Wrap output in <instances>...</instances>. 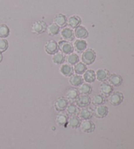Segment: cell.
<instances>
[{
  "label": "cell",
  "mask_w": 134,
  "mask_h": 149,
  "mask_svg": "<svg viewBox=\"0 0 134 149\" xmlns=\"http://www.w3.org/2000/svg\"><path fill=\"white\" fill-rule=\"evenodd\" d=\"M108 113L109 109L107 106L101 105H98L96 107L94 111V115L96 118H103L107 115Z\"/></svg>",
  "instance_id": "8992f818"
},
{
  "label": "cell",
  "mask_w": 134,
  "mask_h": 149,
  "mask_svg": "<svg viewBox=\"0 0 134 149\" xmlns=\"http://www.w3.org/2000/svg\"><path fill=\"white\" fill-rule=\"evenodd\" d=\"M45 50L47 54L53 55L58 51V45L54 40H49L45 45Z\"/></svg>",
  "instance_id": "277c9868"
},
{
  "label": "cell",
  "mask_w": 134,
  "mask_h": 149,
  "mask_svg": "<svg viewBox=\"0 0 134 149\" xmlns=\"http://www.w3.org/2000/svg\"><path fill=\"white\" fill-rule=\"evenodd\" d=\"M75 36L79 39H84L88 36V32L84 27L79 26L75 29L74 31Z\"/></svg>",
  "instance_id": "7c38bea8"
},
{
  "label": "cell",
  "mask_w": 134,
  "mask_h": 149,
  "mask_svg": "<svg viewBox=\"0 0 134 149\" xmlns=\"http://www.w3.org/2000/svg\"><path fill=\"white\" fill-rule=\"evenodd\" d=\"M58 45L59 50H60L61 52L63 53L64 54L68 55L73 52V46L69 41L63 40V41H60L59 42Z\"/></svg>",
  "instance_id": "3957f363"
},
{
  "label": "cell",
  "mask_w": 134,
  "mask_h": 149,
  "mask_svg": "<svg viewBox=\"0 0 134 149\" xmlns=\"http://www.w3.org/2000/svg\"><path fill=\"white\" fill-rule=\"evenodd\" d=\"M73 70H74V72L76 74H82L87 70V65H85L84 63L82 62H78L75 65Z\"/></svg>",
  "instance_id": "83f0119b"
},
{
  "label": "cell",
  "mask_w": 134,
  "mask_h": 149,
  "mask_svg": "<svg viewBox=\"0 0 134 149\" xmlns=\"http://www.w3.org/2000/svg\"><path fill=\"white\" fill-rule=\"evenodd\" d=\"M68 105V100L65 97H60L58 98L54 102L55 109L57 111H63L66 110L67 106Z\"/></svg>",
  "instance_id": "ba28073f"
},
{
  "label": "cell",
  "mask_w": 134,
  "mask_h": 149,
  "mask_svg": "<svg viewBox=\"0 0 134 149\" xmlns=\"http://www.w3.org/2000/svg\"><path fill=\"white\" fill-rule=\"evenodd\" d=\"M47 25L46 22L42 20H37L31 26V32L36 34V35H39L44 33L47 30Z\"/></svg>",
  "instance_id": "7a4b0ae2"
},
{
  "label": "cell",
  "mask_w": 134,
  "mask_h": 149,
  "mask_svg": "<svg viewBox=\"0 0 134 149\" xmlns=\"http://www.w3.org/2000/svg\"><path fill=\"white\" fill-rule=\"evenodd\" d=\"M56 121L59 126H65L68 122V116L65 113H60L56 116Z\"/></svg>",
  "instance_id": "7402d4cb"
},
{
  "label": "cell",
  "mask_w": 134,
  "mask_h": 149,
  "mask_svg": "<svg viewBox=\"0 0 134 149\" xmlns=\"http://www.w3.org/2000/svg\"><path fill=\"white\" fill-rule=\"evenodd\" d=\"M80 23H81V19L77 15L70 17L67 20V24L71 29H75L80 26Z\"/></svg>",
  "instance_id": "5bb4252c"
},
{
  "label": "cell",
  "mask_w": 134,
  "mask_h": 149,
  "mask_svg": "<svg viewBox=\"0 0 134 149\" xmlns=\"http://www.w3.org/2000/svg\"><path fill=\"white\" fill-rule=\"evenodd\" d=\"M2 60H3V56H2V54L0 53V63L2 62Z\"/></svg>",
  "instance_id": "836d02e7"
},
{
  "label": "cell",
  "mask_w": 134,
  "mask_h": 149,
  "mask_svg": "<svg viewBox=\"0 0 134 149\" xmlns=\"http://www.w3.org/2000/svg\"><path fill=\"white\" fill-rule=\"evenodd\" d=\"M82 77L78 74H73L71 76L69 77V82L71 85L73 86H79L83 83Z\"/></svg>",
  "instance_id": "9a60e30c"
},
{
  "label": "cell",
  "mask_w": 134,
  "mask_h": 149,
  "mask_svg": "<svg viewBox=\"0 0 134 149\" xmlns=\"http://www.w3.org/2000/svg\"><path fill=\"white\" fill-rule=\"evenodd\" d=\"M94 114L92 109L90 107H84L79 111V117L80 119L82 120H89L92 118Z\"/></svg>",
  "instance_id": "4fadbf2b"
},
{
  "label": "cell",
  "mask_w": 134,
  "mask_h": 149,
  "mask_svg": "<svg viewBox=\"0 0 134 149\" xmlns=\"http://www.w3.org/2000/svg\"><path fill=\"white\" fill-rule=\"evenodd\" d=\"M66 60L68 64L71 65H75L76 63L79 62V58L78 56V55L75 54V53L72 52L71 54H69L67 56Z\"/></svg>",
  "instance_id": "484cf974"
},
{
  "label": "cell",
  "mask_w": 134,
  "mask_h": 149,
  "mask_svg": "<svg viewBox=\"0 0 134 149\" xmlns=\"http://www.w3.org/2000/svg\"><path fill=\"white\" fill-rule=\"evenodd\" d=\"M9 47L8 41L5 39L0 38V53L2 54L3 52L6 51Z\"/></svg>",
  "instance_id": "d6a6232c"
},
{
  "label": "cell",
  "mask_w": 134,
  "mask_h": 149,
  "mask_svg": "<svg viewBox=\"0 0 134 149\" xmlns=\"http://www.w3.org/2000/svg\"><path fill=\"white\" fill-rule=\"evenodd\" d=\"M61 36L65 41H71L75 38L74 31L70 28H64L61 31Z\"/></svg>",
  "instance_id": "8fae6325"
},
{
  "label": "cell",
  "mask_w": 134,
  "mask_h": 149,
  "mask_svg": "<svg viewBox=\"0 0 134 149\" xmlns=\"http://www.w3.org/2000/svg\"><path fill=\"white\" fill-rule=\"evenodd\" d=\"M109 83L113 86H119L122 82V78L117 74H111L108 78Z\"/></svg>",
  "instance_id": "44dd1931"
},
{
  "label": "cell",
  "mask_w": 134,
  "mask_h": 149,
  "mask_svg": "<svg viewBox=\"0 0 134 149\" xmlns=\"http://www.w3.org/2000/svg\"><path fill=\"white\" fill-rule=\"evenodd\" d=\"M10 30L6 24H0V38L5 39L9 36Z\"/></svg>",
  "instance_id": "4dcf8cb0"
},
{
  "label": "cell",
  "mask_w": 134,
  "mask_h": 149,
  "mask_svg": "<svg viewBox=\"0 0 134 149\" xmlns=\"http://www.w3.org/2000/svg\"><path fill=\"white\" fill-rule=\"evenodd\" d=\"M80 127L82 132L85 133H91L95 130V124L90 120H84L80 123Z\"/></svg>",
  "instance_id": "52a82bcc"
},
{
  "label": "cell",
  "mask_w": 134,
  "mask_h": 149,
  "mask_svg": "<svg viewBox=\"0 0 134 149\" xmlns=\"http://www.w3.org/2000/svg\"><path fill=\"white\" fill-rule=\"evenodd\" d=\"M60 73L65 77H70L74 73V70L72 65L66 63L61 66L60 69Z\"/></svg>",
  "instance_id": "ffe728a7"
},
{
  "label": "cell",
  "mask_w": 134,
  "mask_h": 149,
  "mask_svg": "<svg viewBox=\"0 0 134 149\" xmlns=\"http://www.w3.org/2000/svg\"><path fill=\"white\" fill-rule=\"evenodd\" d=\"M82 79L87 83H92L96 79V72L92 70H88L83 73Z\"/></svg>",
  "instance_id": "2e32d148"
},
{
  "label": "cell",
  "mask_w": 134,
  "mask_h": 149,
  "mask_svg": "<svg viewBox=\"0 0 134 149\" xmlns=\"http://www.w3.org/2000/svg\"><path fill=\"white\" fill-rule=\"evenodd\" d=\"M67 20H67V18L65 15L63 14H58L54 17V22L59 28H64L67 24Z\"/></svg>",
  "instance_id": "d6986e66"
},
{
  "label": "cell",
  "mask_w": 134,
  "mask_h": 149,
  "mask_svg": "<svg viewBox=\"0 0 134 149\" xmlns=\"http://www.w3.org/2000/svg\"><path fill=\"white\" fill-rule=\"evenodd\" d=\"M109 76V72L105 69H100L96 72V77L99 81L104 82L108 79Z\"/></svg>",
  "instance_id": "ac0fdd59"
},
{
  "label": "cell",
  "mask_w": 134,
  "mask_h": 149,
  "mask_svg": "<svg viewBox=\"0 0 134 149\" xmlns=\"http://www.w3.org/2000/svg\"><path fill=\"white\" fill-rule=\"evenodd\" d=\"M123 100V95L119 92H115L112 93L109 95V103L112 105L117 106L120 105Z\"/></svg>",
  "instance_id": "5b68a950"
},
{
  "label": "cell",
  "mask_w": 134,
  "mask_h": 149,
  "mask_svg": "<svg viewBox=\"0 0 134 149\" xmlns=\"http://www.w3.org/2000/svg\"><path fill=\"white\" fill-rule=\"evenodd\" d=\"M46 31L49 36H54L60 32V28L58 26H56L55 24H51L47 26Z\"/></svg>",
  "instance_id": "f1b7e54d"
},
{
  "label": "cell",
  "mask_w": 134,
  "mask_h": 149,
  "mask_svg": "<svg viewBox=\"0 0 134 149\" xmlns=\"http://www.w3.org/2000/svg\"><path fill=\"white\" fill-rule=\"evenodd\" d=\"M79 95V91L76 88H70L68 90L66 94V99L70 101L77 100Z\"/></svg>",
  "instance_id": "cb8c5ba5"
},
{
  "label": "cell",
  "mask_w": 134,
  "mask_h": 149,
  "mask_svg": "<svg viewBox=\"0 0 134 149\" xmlns=\"http://www.w3.org/2000/svg\"><path fill=\"white\" fill-rule=\"evenodd\" d=\"M52 62L55 63V64H61L64 62L66 60L65 55L61 52H56L54 54H53L52 56Z\"/></svg>",
  "instance_id": "4316f807"
},
{
  "label": "cell",
  "mask_w": 134,
  "mask_h": 149,
  "mask_svg": "<svg viewBox=\"0 0 134 149\" xmlns=\"http://www.w3.org/2000/svg\"><path fill=\"white\" fill-rule=\"evenodd\" d=\"M96 58V54L94 50L92 49H86L82 54V62L85 65H91L94 62Z\"/></svg>",
  "instance_id": "6da1fadb"
},
{
  "label": "cell",
  "mask_w": 134,
  "mask_h": 149,
  "mask_svg": "<svg viewBox=\"0 0 134 149\" xmlns=\"http://www.w3.org/2000/svg\"><path fill=\"white\" fill-rule=\"evenodd\" d=\"M78 91L81 95H89L92 92V88L88 83H82L79 86Z\"/></svg>",
  "instance_id": "603a6c76"
},
{
  "label": "cell",
  "mask_w": 134,
  "mask_h": 149,
  "mask_svg": "<svg viewBox=\"0 0 134 149\" xmlns=\"http://www.w3.org/2000/svg\"><path fill=\"white\" fill-rule=\"evenodd\" d=\"M67 113H68L69 115L71 116H75L76 114L79 113L78 108H77V105L74 104H69L66 109Z\"/></svg>",
  "instance_id": "1f68e13d"
},
{
  "label": "cell",
  "mask_w": 134,
  "mask_h": 149,
  "mask_svg": "<svg viewBox=\"0 0 134 149\" xmlns=\"http://www.w3.org/2000/svg\"><path fill=\"white\" fill-rule=\"evenodd\" d=\"M105 97L102 95H95L92 99H91V103H92L94 105L98 106L103 105V103L105 102Z\"/></svg>",
  "instance_id": "f546056e"
},
{
  "label": "cell",
  "mask_w": 134,
  "mask_h": 149,
  "mask_svg": "<svg viewBox=\"0 0 134 149\" xmlns=\"http://www.w3.org/2000/svg\"><path fill=\"white\" fill-rule=\"evenodd\" d=\"M77 105L78 107L84 108L87 107L90 104L91 99L88 95H79L78 98L76 100Z\"/></svg>",
  "instance_id": "30bf717a"
},
{
  "label": "cell",
  "mask_w": 134,
  "mask_h": 149,
  "mask_svg": "<svg viewBox=\"0 0 134 149\" xmlns=\"http://www.w3.org/2000/svg\"><path fill=\"white\" fill-rule=\"evenodd\" d=\"M100 91L101 95H103L104 97H107L109 96V95L112 93L113 88H112V86H111V85L108 83V82H103L102 83L100 84Z\"/></svg>",
  "instance_id": "9c48e42d"
},
{
  "label": "cell",
  "mask_w": 134,
  "mask_h": 149,
  "mask_svg": "<svg viewBox=\"0 0 134 149\" xmlns=\"http://www.w3.org/2000/svg\"><path fill=\"white\" fill-rule=\"evenodd\" d=\"M68 123L69 127H71V128L75 129L80 126L81 121H80V119L79 118V116H72L71 118H69L68 119Z\"/></svg>",
  "instance_id": "d4e9b609"
},
{
  "label": "cell",
  "mask_w": 134,
  "mask_h": 149,
  "mask_svg": "<svg viewBox=\"0 0 134 149\" xmlns=\"http://www.w3.org/2000/svg\"><path fill=\"white\" fill-rule=\"evenodd\" d=\"M87 42L83 39H78L74 42L73 48L77 52L81 53L87 49Z\"/></svg>",
  "instance_id": "e0dca14e"
}]
</instances>
